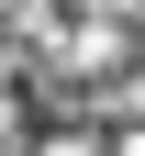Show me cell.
<instances>
[{
    "mask_svg": "<svg viewBox=\"0 0 145 156\" xmlns=\"http://www.w3.org/2000/svg\"><path fill=\"white\" fill-rule=\"evenodd\" d=\"M45 156H89V145H45Z\"/></svg>",
    "mask_w": 145,
    "mask_h": 156,
    "instance_id": "obj_1",
    "label": "cell"
}]
</instances>
